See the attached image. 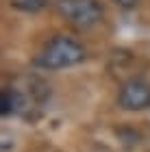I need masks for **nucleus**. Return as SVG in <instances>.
Wrapping results in <instances>:
<instances>
[{
    "label": "nucleus",
    "instance_id": "nucleus-5",
    "mask_svg": "<svg viewBox=\"0 0 150 152\" xmlns=\"http://www.w3.org/2000/svg\"><path fill=\"white\" fill-rule=\"evenodd\" d=\"M9 4L22 13H39L50 4V0H9Z\"/></svg>",
    "mask_w": 150,
    "mask_h": 152
},
{
    "label": "nucleus",
    "instance_id": "nucleus-1",
    "mask_svg": "<svg viewBox=\"0 0 150 152\" xmlns=\"http://www.w3.org/2000/svg\"><path fill=\"white\" fill-rule=\"evenodd\" d=\"M87 59V50L76 37L72 35H54L44 44V48L33 57V65L37 70L46 72H57L63 67L78 65Z\"/></svg>",
    "mask_w": 150,
    "mask_h": 152
},
{
    "label": "nucleus",
    "instance_id": "nucleus-6",
    "mask_svg": "<svg viewBox=\"0 0 150 152\" xmlns=\"http://www.w3.org/2000/svg\"><path fill=\"white\" fill-rule=\"evenodd\" d=\"M111 2H115L120 9H135L141 0H111Z\"/></svg>",
    "mask_w": 150,
    "mask_h": 152
},
{
    "label": "nucleus",
    "instance_id": "nucleus-3",
    "mask_svg": "<svg viewBox=\"0 0 150 152\" xmlns=\"http://www.w3.org/2000/svg\"><path fill=\"white\" fill-rule=\"evenodd\" d=\"M115 102H118V107L122 111H131V113L150 109V80L139 78V76L128 78L118 89Z\"/></svg>",
    "mask_w": 150,
    "mask_h": 152
},
{
    "label": "nucleus",
    "instance_id": "nucleus-7",
    "mask_svg": "<svg viewBox=\"0 0 150 152\" xmlns=\"http://www.w3.org/2000/svg\"><path fill=\"white\" fill-rule=\"evenodd\" d=\"M0 148H2V152H7V150L11 148V143H9V137H7V133H2V146H0Z\"/></svg>",
    "mask_w": 150,
    "mask_h": 152
},
{
    "label": "nucleus",
    "instance_id": "nucleus-2",
    "mask_svg": "<svg viewBox=\"0 0 150 152\" xmlns=\"http://www.w3.org/2000/svg\"><path fill=\"white\" fill-rule=\"evenodd\" d=\"M52 4L67 24L80 31L98 26L105 18V4L100 0H54Z\"/></svg>",
    "mask_w": 150,
    "mask_h": 152
},
{
    "label": "nucleus",
    "instance_id": "nucleus-4",
    "mask_svg": "<svg viewBox=\"0 0 150 152\" xmlns=\"http://www.w3.org/2000/svg\"><path fill=\"white\" fill-rule=\"evenodd\" d=\"M31 100L20 91L18 87H7L2 89V98H0V113L7 115H24L31 109Z\"/></svg>",
    "mask_w": 150,
    "mask_h": 152
}]
</instances>
